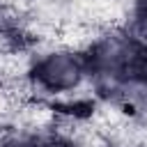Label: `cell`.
<instances>
[{"label": "cell", "mask_w": 147, "mask_h": 147, "mask_svg": "<svg viewBox=\"0 0 147 147\" xmlns=\"http://www.w3.org/2000/svg\"><path fill=\"white\" fill-rule=\"evenodd\" d=\"M92 83L99 96H108L119 83L136 76L145 57L142 48L133 41L126 28L101 30L85 51Z\"/></svg>", "instance_id": "2"}, {"label": "cell", "mask_w": 147, "mask_h": 147, "mask_svg": "<svg viewBox=\"0 0 147 147\" xmlns=\"http://www.w3.org/2000/svg\"><path fill=\"white\" fill-rule=\"evenodd\" d=\"M30 90L34 99L48 101L57 110L83 103L92 106L99 99L85 53L57 44H46L34 53Z\"/></svg>", "instance_id": "1"}, {"label": "cell", "mask_w": 147, "mask_h": 147, "mask_svg": "<svg viewBox=\"0 0 147 147\" xmlns=\"http://www.w3.org/2000/svg\"><path fill=\"white\" fill-rule=\"evenodd\" d=\"M25 147H76L69 138H64L62 133H57V131H51V133H44V136H39V138H34V140H30Z\"/></svg>", "instance_id": "4"}, {"label": "cell", "mask_w": 147, "mask_h": 147, "mask_svg": "<svg viewBox=\"0 0 147 147\" xmlns=\"http://www.w3.org/2000/svg\"><path fill=\"white\" fill-rule=\"evenodd\" d=\"M124 28L133 37V41L142 48V53H147V0H136L133 2V11H131L129 23Z\"/></svg>", "instance_id": "3"}, {"label": "cell", "mask_w": 147, "mask_h": 147, "mask_svg": "<svg viewBox=\"0 0 147 147\" xmlns=\"http://www.w3.org/2000/svg\"><path fill=\"white\" fill-rule=\"evenodd\" d=\"M138 78L147 85V53H145V57H142V62H140V69H138Z\"/></svg>", "instance_id": "5"}]
</instances>
